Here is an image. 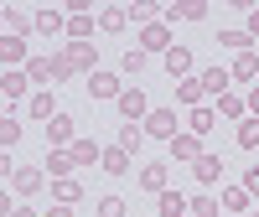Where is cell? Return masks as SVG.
I'll return each mask as SVG.
<instances>
[{"label": "cell", "mask_w": 259, "mask_h": 217, "mask_svg": "<svg viewBox=\"0 0 259 217\" xmlns=\"http://www.w3.org/2000/svg\"><path fill=\"white\" fill-rule=\"evenodd\" d=\"M41 181H47V171H36V166H16V171H11V186L21 191V197H36Z\"/></svg>", "instance_id": "obj_6"}, {"label": "cell", "mask_w": 259, "mask_h": 217, "mask_svg": "<svg viewBox=\"0 0 259 217\" xmlns=\"http://www.w3.org/2000/svg\"><path fill=\"white\" fill-rule=\"evenodd\" d=\"M244 108H249V114L259 119V83H254V88H249V98H244Z\"/></svg>", "instance_id": "obj_42"}, {"label": "cell", "mask_w": 259, "mask_h": 217, "mask_svg": "<svg viewBox=\"0 0 259 217\" xmlns=\"http://www.w3.org/2000/svg\"><path fill=\"white\" fill-rule=\"evenodd\" d=\"M47 145H52V150H73V114H62V108H57V114L47 119Z\"/></svg>", "instance_id": "obj_4"}, {"label": "cell", "mask_w": 259, "mask_h": 217, "mask_svg": "<svg viewBox=\"0 0 259 217\" xmlns=\"http://www.w3.org/2000/svg\"><path fill=\"white\" fill-rule=\"evenodd\" d=\"M177 98H182V103H192V108H197V103H202L207 93H202V83H197V78H182V83H177Z\"/></svg>", "instance_id": "obj_30"}, {"label": "cell", "mask_w": 259, "mask_h": 217, "mask_svg": "<svg viewBox=\"0 0 259 217\" xmlns=\"http://www.w3.org/2000/svg\"><path fill=\"white\" fill-rule=\"evenodd\" d=\"M166 150H171V160H197V155H202V140H197V135L187 129V135L166 140Z\"/></svg>", "instance_id": "obj_8"}, {"label": "cell", "mask_w": 259, "mask_h": 217, "mask_svg": "<svg viewBox=\"0 0 259 217\" xmlns=\"http://www.w3.org/2000/svg\"><path fill=\"white\" fill-rule=\"evenodd\" d=\"M218 207L233 217V212H244V207H254V197H249V191L244 186H223V197H218Z\"/></svg>", "instance_id": "obj_16"}, {"label": "cell", "mask_w": 259, "mask_h": 217, "mask_svg": "<svg viewBox=\"0 0 259 217\" xmlns=\"http://www.w3.org/2000/svg\"><path fill=\"white\" fill-rule=\"evenodd\" d=\"M187 217H218V202L212 197H187Z\"/></svg>", "instance_id": "obj_34"}, {"label": "cell", "mask_w": 259, "mask_h": 217, "mask_svg": "<svg viewBox=\"0 0 259 217\" xmlns=\"http://www.w3.org/2000/svg\"><path fill=\"white\" fill-rule=\"evenodd\" d=\"M114 108H119V119H124V124H145L150 98H145V88H124V93L114 98Z\"/></svg>", "instance_id": "obj_1"}, {"label": "cell", "mask_w": 259, "mask_h": 217, "mask_svg": "<svg viewBox=\"0 0 259 217\" xmlns=\"http://www.w3.org/2000/svg\"><path fill=\"white\" fill-rule=\"evenodd\" d=\"M192 176H197L202 186H212V181H218V176H223V160H218V155H207V150H202V155H197V160H192Z\"/></svg>", "instance_id": "obj_10"}, {"label": "cell", "mask_w": 259, "mask_h": 217, "mask_svg": "<svg viewBox=\"0 0 259 217\" xmlns=\"http://www.w3.org/2000/svg\"><path fill=\"white\" fill-rule=\"evenodd\" d=\"M26 114H31V119H41V124H47V119L57 114V98H52V93H31V98H26Z\"/></svg>", "instance_id": "obj_19"}, {"label": "cell", "mask_w": 259, "mask_h": 217, "mask_svg": "<svg viewBox=\"0 0 259 217\" xmlns=\"http://www.w3.org/2000/svg\"><path fill=\"white\" fill-rule=\"evenodd\" d=\"M11 212H16V202H11V191L0 186V217H11Z\"/></svg>", "instance_id": "obj_43"}, {"label": "cell", "mask_w": 259, "mask_h": 217, "mask_svg": "<svg viewBox=\"0 0 259 217\" xmlns=\"http://www.w3.org/2000/svg\"><path fill=\"white\" fill-rule=\"evenodd\" d=\"M239 145L244 150H259V119H244L239 124Z\"/></svg>", "instance_id": "obj_36"}, {"label": "cell", "mask_w": 259, "mask_h": 217, "mask_svg": "<svg viewBox=\"0 0 259 217\" xmlns=\"http://www.w3.org/2000/svg\"><path fill=\"white\" fill-rule=\"evenodd\" d=\"M47 217H73V207H62V202H57V207H47Z\"/></svg>", "instance_id": "obj_46"}, {"label": "cell", "mask_w": 259, "mask_h": 217, "mask_svg": "<svg viewBox=\"0 0 259 217\" xmlns=\"http://www.w3.org/2000/svg\"><path fill=\"white\" fill-rule=\"evenodd\" d=\"M145 62H150V57H145L140 47H130V52L119 57V73H124V78H135V73H145Z\"/></svg>", "instance_id": "obj_29"}, {"label": "cell", "mask_w": 259, "mask_h": 217, "mask_svg": "<svg viewBox=\"0 0 259 217\" xmlns=\"http://www.w3.org/2000/svg\"><path fill=\"white\" fill-rule=\"evenodd\" d=\"M212 119H218V114H212V108H207V103H197V108H192V119H187V124H192V135H197V140H202V135H207V129H212Z\"/></svg>", "instance_id": "obj_28"}, {"label": "cell", "mask_w": 259, "mask_h": 217, "mask_svg": "<svg viewBox=\"0 0 259 217\" xmlns=\"http://www.w3.org/2000/svg\"><path fill=\"white\" fill-rule=\"evenodd\" d=\"M0 62H6V68H16V62L26 68V62H31V57H26V41L6 31V36H0Z\"/></svg>", "instance_id": "obj_9"}, {"label": "cell", "mask_w": 259, "mask_h": 217, "mask_svg": "<svg viewBox=\"0 0 259 217\" xmlns=\"http://www.w3.org/2000/svg\"><path fill=\"white\" fill-rule=\"evenodd\" d=\"M36 31L41 36H68V16L62 11H36Z\"/></svg>", "instance_id": "obj_14"}, {"label": "cell", "mask_w": 259, "mask_h": 217, "mask_svg": "<svg viewBox=\"0 0 259 217\" xmlns=\"http://www.w3.org/2000/svg\"><path fill=\"white\" fill-rule=\"evenodd\" d=\"M16 145H21V119L6 114V119H0V150H16Z\"/></svg>", "instance_id": "obj_27"}, {"label": "cell", "mask_w": 259, "mask_h": 217, "mask_svg": "<svg viewBox=\"0 0 259 217\" xmlns=\"http://www.w3.org/2000/svg\"><path fill=\"white\" fill-rule=\"evenodd\" d=\"M254 217H259V212H254Z\"/></svg>", "instance_id": "obj_50"}, {"label": "cell", "mask_w": 259, "mask_h": 217, "mask_svg": "<svg viewBox=\"0 0 259 217\" xmlns=\"http://www.w3.org/2000/svg\"><path fill=\"white\" fill-rule=\"evenodd\" d=\"M99 166L109 171V176H130V171H135V155H124L119 145H104V155H99Z\"/></svg>", "instance_id": "obj_7"}, {"label": "cell", "mask_w": 259, "mask_h": 217, "mask_svg": "<svg viewBox=\"0 0 259 217\" xmlns=\"http://www.w3.org/2000/svg\"><path fill=\"white\" fill-rule=\"evenodd\" d=\"M16 171V160H11V150H0V176H11Z\"/></svg>", "instance_id": "obj_45"}, {"label": "cell", "mask_w": 259, "mask_h": 217, "mask_svg": "<svg viewBox=\"0 0 259 217\" xmlns=\"http://www.w3.org/2000/svg\"><path fill=\"white\" fill-rule=\"evenodd\" d=\"M223 217H228V212H223Z\"/></svg>", "instance_id": "obj_49"}, {"label": "cell", "mask_w": 259, "mask_h": 217, "mask_svg": "<svg viewBox=\"0 0 259 217\" xmlns=\"http://www.w3.org/2000/svg\"><path fill=\"white\" fill-rule=\"evenodd\" d=\"M140 129H145V135H156V140H177V135H182V129H177V108H150Z\"/></svg>", "instance_id": "obj_2"}, {"label": "cell", "mask_w": 259, "mask_h": 217, "mask_svg": "<svg viewBox=\"0 0 259 217\" xmlns=\"http://www.w3.org/2000/svg\"><path fill=\"white\" fill-rule=\"evenodd\" d=\"M0 36H6V21H0Z\"/></svg>", "instance_id": "obj_48"}, {"label": "cell", "mask_w": 259, "mask_h": 217, "mask_svg": "<svg viewBox=\"0 0 259 217\" xmlns=\"http://www.w3.org/2000/svg\"><path fill=\"white\" fill-rule=\"evenodd\" d=\"M218 114H223V119H244V98H239V93H223V98H218Z\"/></svg>", "instance_id": "obj_35"}, {"label": "cell", "mask_w": 259, "mask_h": 217, "mask_svg": "<svg viewBox=\"0 0 259 217\" xmlns=\"http://www.w3.org/2000/svg\"><path fill=\"white\" fill-rule=\"evenodd\" d=\"M228 78H233V83L259 78V52H239V57H233V68H228Z\"/></svg>", "instance_id": "obj_12"}, {"label": "cell", "mask_w": 259, "mask_h": 217, "mask_svg": "<svg viewBox=\"0 0 259 217\" xmlns=\"http://www.w3.org/2000/svg\"><path fill=\"white\" fill-rule=\"evenodd\" d=\"M130 21H140V26H150V21H156V6H150V0H140V6H130Z\"/></svg>", "instance_id": "obj_40"}, {"label": "cell", "mask_w": 259, "mask_h": 217, "mask_svg": "<svg viewBox=\"0 0 259 217\" xmlns=\"http://www.w3.org/2000/svg\"><path fill=\"white\" fill-rule=\"evenodd\" d=\"M244 191H249V197H259V166L244 171Z\"/></svg>", "instance_id": "obj_41"}, {"label": "cell", "mask_w": 259, "mask_h": 217, "mask_svg": "<svg viewBox=\"0 0 259 217\" xmlns=\"http://www.w3.org/2000/svg\"><path fill=\"white\" fill-rule=\"evenodd\" d=\"M68 155H73V166H94V160L104 155V150H99L94 140H73V150H68Z\"/></svg>", "instance_id": "obj_25"}, {"label": "cell", "mask_w": 259, "mask_h": 217, "mask_svg": "<svg viewBox=\"0 0 259 217\" xmlns=\"http://www.w3.org/2000/svg\"><path fill=\"white\" fill-rule=\"evenodd\" d=\"M94 36V16H68V41H89Z\"/></svg>", "instance_id": "obj_32"}, {"label": "cell", "mask_w": 259, "mask_h": 217, "mask_svg": "<svg viewBox=\"0 0 259 217\" xmlns=\"http://www.w3.org/2000/svg\"><path fill=\"white\" fill-rule=\"evenodd\" d=\"M244 31H249V41H254V36H259V6H254V11H249V26H244Z\"/></svg>", "instance_id": "obj_44"}, {"label": "cell", "mask_w": 259, "mask_h": 217, "mask_svg": "<svg viewBox=\"0 0 259 217\" xmlns=\"http://www.w3.org/2000/svg\"><path fill=\"white\" fill-rule=\"evenodd\" d=\"M161 62H166V73H171V78H187V73H192V52H187V47H171Z\"/></svg>", "instance_id": "obj_21"}, {"label": "cell", "mask_w": 259, "mask_h": 217, "mask_svg": "<svg viewBox=\"0 0 259 217\" xmlns=\"http://www.w3.org/2000/svg\"><path fill=\"white\" fill-rule=\"evenodd\" d=\"M73 78V62L68 57H52V88H57V83H68Z\"/></svg>", "instance_id": "obj_39"}, {"label": "cell", "mask_w": 259, "mask_h": 217, "mask_svg": "<svg viewBox=\"0 0 259 217\" xmlns=\"http://www.w3.org/2000/svg\"><path fill=\"white\" fill-rule=\"evenodd\" d=\"M119 93H124L119 73H109V68H94L89 73V98H119Z\"/></svg>", "instance_id": "obj_3"}, {"label": "cell", "mask_w": 259, "mask_h": 217, "mask_svg": "<svg viewBox=\"0 0 259 217\" xmlns=\"http://www.w3.org/2000/svg\"><path fill=\"white\" fill-rule=\"evenodd\" d=\"M52 202H62V207H73V202H83V186L68 176V181H52Z\"/></svg>", "instance_id": "obj_24"}, {"label": "cell", "mask_w": 259, "mask_h": 217, "mask_svg": "<svg viewBox=\"0 0 259 217\" xmlns=\"http://www.w3.org/2000/svg\"><path fill=\"white\" fill-rule=\"evenodd\" d=\"M124 155H140V145H145V129L140 124H119V140H114Z\"/></svg>", "instance_id": "obj_18"}, {"label": "cell", "mask_w": 259, "mask_h": 217, "mask_svg": "<svg viewBox=\"0 0 259 217\" xmlns=\"http://www.w3.org/2000/svg\"><path fill=\"white\" fill-rule=\"evenodd\" d=\"M0 21H6V31L21 36V41H26V31H36V11H6Z\"/></svg>", "instance_id": "obj_11"}, {"label": "cell", "mask_w": 259, "mask_h": 217, "mask_svg": "<svg viewBox=\"0 0 259 217\" xmlns=\"http://www.w3.org/2000/svg\"><path fill=\"white\" fill-rule=\"evenodd\" d=\"M11 217H36V212H31V207H21V202H16V212H11Z\"/></svg>", "instance_id": "obj_47"}, {"label": "cell", "mask_w": 259, "mask_h": 217, "mask_svg": "<svg viewBox=\"0 0 259 217\" xmlns=\"http://www.w3.org/2000/svg\"><path fill=\"white\" fill-rule=\"evenodd\" d=\"M0 93H6V98H26V73L6 68V73H0Z\"/></svg>", "instance_id": "obj_23"}, {"label": "cell", "mask_w": 259, "mask_h": 217, "mask_svg": "<svg viewBox=\"0 0 259 217\" xmlns=\"http://www.w3.org/2000/svg\"><path fill=\"white\" fill-rule=\"evenodd\" d=\"M62 57L73 62V73H94V47H89V41H68Z\"/></svg>", "instance_id": "obj_15"}, {"label": "cell", "mask_w": 259, "mask_h": 217, "mask_svg": "<svg viewBox=\"0 0 259 217\" xmlns=\"http://www.w3.org/2000/svg\"><path fill=\"white\" fill-rule=\"evenodd\" d=\"M156 212H161V217H187V197H182V191H171V186H166L161 197H156Z\"/></svg>", "instance_id": "obj_17"}, {"label": "cell", "mask_w": 259, "mask_h": 217, "mask_svg": "<svg viewBox=\"0 0 259 217\" xmlns=\"http://www.w3.org/2000/svg\"><path fill=\"white\" fill-rule=\"evenodd\" d=\"M228 88H233V78H228V68H207V73H202V93H218V98H223Z\"/></svg>", "instance_id": "obj_22"}, {"label": "cell", "mask_w": 259, "mask_h": 217, "mask_svg": "<svg viewBox=\"0 0 259 217\" xmlns=\"http://www.w3.org/2000/svg\"><path fill=\"white\" fill-rule=\"evenodd\" d=\"M99 26H104V31H124V26H130V11H119V6L99 11Z\"/></svg>", "instance_id": "obj_31"}, {"label": "cell", "mask_w": 259, "mask_h": 217, "mask_svg": "<svg viewBox=\"0 0 259 217\" xmlns=\"http://www.w3.org/2000/svg\"><path fill=\"white\" fill-rule=\"evenodd\" d=\"M218 41H223L228 52H249V31H244V26H228V31H218Z\"/></svg>", "instance_id": "obj_33"}, {"label": "cell", "mask_w": 259, "mask_h": 217, "mask_svg": "<svg viewBox=\"0 0 259 217\" xmlns=\"http://www.w3.org/2000/svg\"><path fill=\"white\" fill-rule=\"evenodd\" d=\"M140 52H145V57H150V52H161V57L171 52V31L161 26V21H150V26H140Z\"/></svg>", "instance_id": "obj_5"}, {"label": "cell", "mask_w": 259, "mask_h": 217, "mask_svg": "<svg viewBox=\"0 0 259 217\" xmlns=\"http://www.w3.org/2000/svg\"><path fill=\"white\" fill-rule=\"evenodd\" d=\"M140 186H145V191H156V197H161V191H166V166H161V160L140 166Z\"/></svg>", "instance_id": "obj_20"}, {"label": "cell", "mask_w": 259, "mask_h": 217, "mask_svg": "<svg viewBox=\"0 0 259 217\" xmlns=\"http://www.w3.org/2000/svg\"><path fill=\"white\" fill-rule=\"evenodd\" d=\"M166 16H171V21H202V16H207V6H171Z\"/></svg>", "instance_id": "obj_37"}, {"label": "cell", "mask_w": 259, "mask_h": 217, "mask_svg": "<svg viewBox=\"0 0 259 217\" xmlns=\"http://www.w3.org/2000/svg\"><path fill=\"white\" fill-rule=\"evenodd\" d=\"M99 217H124V197H99Z\"/></svg>", "instance_id": "obj_38"}, {"label": "cell", "mask_w": 259, "mask_h": 217, "mask_svg": "<svg viewBox=\"0 0 259 217\" xmlns=\"http://www.w3.org/2000/svg\"><path fill=\"white\" fill-rule=\"evenodd\" d=\"M21 73H26V83H52V57H31Z\"/></svg>", "instance_id": "obj_26"}, {"label": "cell", "mask_w": 259, "mask_h": 217, "mask_svg": "<svg viewBox=\"0 0 259 217\" xmlns=\"http://www.w3.org/2000/svg\"><path fill=\"white\" fill-rule=\"evenodd\" d=\"M41 171H47L52 181H68L73 176V155H68V150H47V166H41Z\"/></svg>", "instance_id": "obj_13"}]
</instances>
